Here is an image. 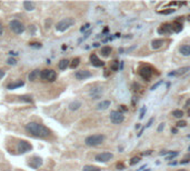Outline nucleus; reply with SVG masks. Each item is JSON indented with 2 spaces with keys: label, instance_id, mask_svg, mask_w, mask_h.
<instances>
[{
  "label": "nucleus",
  "instance_id": "obj_1",
  "mask_svg": "<svg viewBox=\"0 0 190 171\" xmlns=\"http://www.w3.org/2000/svg\"><path fill=\"white\" fill-rule=\"evenodd\" d=\"M26 131L37 138H49L51 136V131L47 127L37 122H29L26 124Z\"/></svg>",
  "mask_w": 190,
  "mask_h": 171
},
{
  "label": "nucleus",
  "instance_id": "obj_2",
  "mask_svg": "<svg viewBox=\"0 0 190 171\" xmlns=\"http://www.w3.org/2000/svg\"><path fill=\"white\" fill-rule=\"evenodd\" d=\"M105 141V136L104 134H91V136H88V137L85 139V144L89 147H97V146H100L102 142Z\"/></svg>",
  "mask_w": 190,
  "mask_h": 171
},
{
  "label": "nucleus",
  "instance_id": "obj_3",
  "mask_svg": "<svg viewBox=\"0 0 190 171\" xmlns=\"http://www.w3.org/2000/svg\"><path fill=\"white\" fill-rule=\"evenodd\" d=\"M75 19L73 18H65V19H61L59 21L58 24H56V29L58 31H66L67 29H69L70 27H72L75 24Z\"/></svg>",
  "mask_w": 190,
  "mask_h": 171
},
{
  "label": "nucleus",
  "instance_id": "obj_4",
  "mask_svg": "<svg viewBox=\"0 0 190 171\" xmlns=\"http://www.w3.org/2000/svg\"><path fill=\"white\" fill-rule=\"evenodd\" d=\"M138 73L139 76L141 77L143 80H147L149 81L150 79H151L152 75H153V69L148 65H145V66H141L138 70Z\"/></svg>",
  "mask_w": 190,
  "mask_h": 171
},
{
  "label": "nucleus",
  "instance_id": "obj_5",
  "mask_svg": "<svg viewBox=\"0 0 190 171\" xmlns=\"http://www.w3.org/2000/svg\"><path fill=\"white\" fill-rule=\"evenodd\" d=\"M40 78H41L42 80H46V81L52 82L57 79V73H56L55 70L46 69V70H42V71L40 72Z\"/></svg>",
  "mask_w": 190,
  "mask_h": 171
},
{
  "label": "nucleus",
  "instance_id": "obj_6",
  "mask_svg": "<svg viewBox=\"0 0 190 171\" xmlns=\"http://www.w3.org/2000/svg\"><path fill=\"white\" fill-rule=\"evenodd\" d=\"M9 27H10V29L12 31H14V34H22L24 31V26L22 24H21L19 20H11L10 22H9Z\"/></svg>",
  "mask_w": 190,
  "mask_h": 171
},
{
  "label": "nucleus",
  "instance_id": "obj_7",
  "mask_svg": "<svg viewBox=\"0 0 190 171\" xmlns=\"http://www.w3.org/2000/svg\"><path fill=\"white\" fill-rule=\"evenodd\" d=\"M110 120L111 122L114 123V124H120V123L124 122V113H121L120 111H117V110H114L110 112Z\"/></svg>",
  "mask_w": 190,
  "mask_h": 171
},
{
  "label": "nucleus",
  "instance_id": "obj_8",
  "mask_svg": "<svg viewBox=\"0 0 190 171\" xmlns=\"http://www.w3.org/2000/svg\"><path fill=\"white\" fill-rule=\"evenodd\" d=\"M17 149L19 153H24V152H29V151L32 150V146H31V144L28 142V141L21 140L18 142Z\"/></svg>",
  "mask_w": 190,
  "mask_h": 171
},
{
  "label": "nucleus",
  "instance_id": "obj_9",
  "mask_svg": "<svg viewBox=\"0 0 190 171\" xmlns=\"http://www.w3.org/2000/svg\"><path fill=\"white\" fill-rule=\"evenodd\" d=\"M112 158H114V154L111 152H101V153H98L95 157V160L98 161V162H108Z\"/></svg>",
  "mask_w": 190,
  "mask_h": 171
},
{
  "label": "nucleus",
  "instance_id": "obj_10",
  "mask_svg": "<svg viewBox=\"0 0 190 171\" xmlns=\"http://www.w3.org/2000/svg\"><path fill=\"white\" fill-rule=\"evenodd\" d=\"M91 72L88 71V70H79V71H77L76 73H75V77H76V79H78V80H85V79H88L91 77Z\"/></svg>",
  "mask_w": 190,
  "mask_h": 171
},
{
  "label": "nucleus",
  "instance_id": "obj_11",
  "mask_svg": "<svg viewBox=\"0 0 190 171\" xmlns=\"http://www.w3.org/2000/svg\"><path fill=\"white\" fill-rule=\"evenodd\" d=\"M90 63L93 66V67H102V66L105 65L104 61H101L100 59L98 58L97 55L96 53H92V55L90 56Z\"/></svg>",
  "mask_w": 190,
  "mask_h": 171
},
{
  "label": "nucleus",
  "instance_id": "obj_12",
  "mask_svg": "<svg viewBox=\"0 0 190 171\" xmlns=\"http://www.w3.org/2000/svg\"><path fill=\"white\" fill-rule=\"evenodd\" d=\"M172 31V26L170 24H161V27L158 29V32L159 34H170Z\"/></svg>",
  "mask_w": 190,
  "mask_h": 171
},
{
  "label": "nucleus",
  "instance_id": "obj_13",
  "mask_svg": "<svg viewBox=\"0 0 190 171\" xmlns=\"http://www.w3.org/2000/svg\"><path fill=\"white\" fill-rule=\"evenodd\" d=\"M29 166H30L32 169H38L39 167L42 166V159L41 158H32L31 161L29 162Z\"/></svg>",
  "mask_w": 190,
  "mask_h": 171
},
{
  "label": "nucleus",
  "instance_id": "obj_14",
  "mask_svg": "<svg viewBox=\"0 0 190 171\" xmlns=\"http://www.w3.org/2000/svg\"><path fill=\"white\" fill-rule=\"evenodd\" d=\"M190 70V67H182V68L180 69H177V70H173L172 72H169V76H173V77H178V76H181L183 73H186L187 71H189Z\"/></svg>",
  "mask_w": 190,
  "mask_h": 171
},
{
  "label": "nucleus",
  "instance_id": "obj_15",
  "mask_svg": "<svg viewBox=\"0 0 190 171\" xmlns=\"http://www.w3.org/2000/svg\"><path fill=\"white\" fill-rule=\"evenodd\" d=\"M165 45V40L163 39H155L151 41V48L152 49H159Z\"/></svg>",
  "mask_w": 190,
  "mask_h": 171
},
{
  "label": "nucleus",
  "instance_id": "obj_16",
  "mask_svg": "<svg viewBox=\"0 0 190 171\" xmlns=\"http://www.w3.org/2000/svg\"><path fill=\"white\" fill-rule=\"evenodd\" d=\"M179 52L185 57L190 56V45H182L179 47Z\"/></svg>",
  "mask_w": 190,
  "mask_h": 171
},
{
  "label": "nucleus",
  "instance_id": "obj_17",
  "mask_svg": "<svg viewBox=\"0 0 190 171\" xmlns=\"http://www.w3.org/2000/svg\"><path fill=\"white\" fill-rule=\"evenodd\" d=\"M111 102L109 100H102L101 102H99L97 105V110H106L110 107Z\"/></svg>",
  "mask_w": 190,
  "mask_h": 171
},
{
  "label": "nucleus",
  "instance_id": "obj_18",
  "mask_svg": "<svg viewBox=\"0 0 190 171\" xmlns=\"http://www.w3.org/2000/svg\"><path fill=\"white\" fill-rule=\"evenodd\" d=\"M111 51H112V48L111 47H109V46H105V47H102L100 50V53L102 57H105V58H108L109 56H110Z\"/></svg>",
  "mask_w": 190,
  "mask_h": 171
},
{
  "label": "nucleus",
  "instance_id": "obj_19",
  "mask_svg": "<svg viewBox=\"0 0 190 171\" xmlns=\"http://www.w3.org/2000/svg\"><path fill=\"white\" fill-rule=\"evenodd\" d=\"M171 26H172V31H175V32H180V31L182 30V24L179 20L173 21L172 24H171Z\"/></svg>",
  "mask_w": 190,
  "mask_h": 171
},
{
  "label": "nucleus",
  "instance_id": "obj_20",
  "mask_svg": "<svg viewBox=\"0 0 190 171\" xmlns=\"http://www.w3.org/2000/svg\"><path fill=\"white\" fill-rule=\"evenodd\" d=\"M24 86V81H18V82H12V83H9L7 86V89L9 90H14V89H17L19 87H22Z\"/></svg>",
  "mask_w": 190,
  "mask_h": 171
},
{
  "label": "nucleus",
  "instance_id": "obj_21",
  "mask_svg": "<svg viewBox=\"0 0 190 171\" xmlns=\"http://www.w3.org/2000/svg\"><path fill=\"white\" fill-rule=\"evenodd\" d=\"M24 7L27 11H32V10H35L36 5H35V2H32V1H24Z\"/></svg>",
  "mask_w": 190,
  "mask_h": 171
},
{
  "label": "nucleus",
  "instance_id": "obj_22",
  "mask_svg": "<svg viewBox=\"0 0 190 171\" xmlns=\"http://www.w3.org/2000/svg\"><path fill=\"white\" fill-rule=\"evenodd\" d=\"M69 60H68V59H62L61 61L59 62V65H58V67H59V69H60V70H66L67 68H68V67H69Z\"/></svg>",
  "mask_w": 190,
  "mask_h": 171
},
{
  "label": "nucleus",
  "instance_id": "obj_23",
  "mask_svg": "<svg viewBox=\"0 0 190 171\" xmlns=\"http://www.w3.org/2000/svg\"><path fill=\"white\" fill-rule=\"evenodd\" d=\"M81 107V102L80 101H78V100H76V101H72V102L69 105V109L71 110V111H76V110H78Z\"/></svg>",
  "mask_w": 190,
  "mask_h": 171
},
{
  "label": "nucleus",
  "instance_id": "obj_24",
  "mask_svg": "<svg viewBox=\"0 0 190 171\" xmlns=\"http://www.w3.org/2000/svg\"><path fill=\"white\" fill-rule=\"evenodd\" d=\"M40 72L41 71L38 70V69H37V70H34V71H31L30 75H29V80H30V81H35L36 79L40 76Z\"/></svg>",
  "mask_w": 190,
  "mask_h": 171
},
{
  "label": "nucleus",
  "instance_id": "obj_25",
  "mask_svg": "<svg viewBox=\"0 0 190 171\" xmlns=\"http://www.w3.org/2000/svg\"><path fill=\"white\" fill-rule=\"evenodd\" d=\"M82 171H101L100 168L96 167V166H91V164H87L82 169Z\"/></svg>",
  "mask_w": 190,
  "mask_h": 171
},
{
  "label": "nucleus",
  "instance_id": "obj_26",
  "mask_svg": "<svg viewBox=\"0 0 190 171\" xmlns=\"http://www.w3.org/2000/svg\"><path fill=\"white\" fill-rule=\"evenodd\" d=\"M79 63H80V59L79 58H75L72 61L70 62V68H72V69L77 68V67L79 66Z\"/></svg>",
  "mask_w": 190,
  "mask_h": 171
},
{
  "label": "nucleus",
  "instance_id": "obj_27",
  "mask_svg": "<svg viewBox=\"0 0 190 171\" xmlns=\"http://www.w3.org/2000/svg\"><path fill=\"white\" fill-rule=\"evenodd\" d=\"M110 69L112 70V71H117L118 69H119V62H118L117 60H114V61L111 62Z\"/></svg>",
  "mask_w": 190,
  "mask_h": 171
},
{
  "label": "nucleus",
  "instance_id": "obj_28",
  "mask_svg": "<svg viewBox=\"0 0 190 171\" xmlns=\"http://www.w3.org/2000/svg\"><path fill=\"white\" fill-rule=\"evenodd\" d=\"M172 116L175 117V118H182L183 117V112L181 111V110H173L172 111Z\"/></svg>",
  "mask_w": 190,
  "mask_h": 171
},
{
  "label": "nucleus",
  "instance_id": "obj_29",
  "mask_svg": "<svg viewBox=\"0 0 190 171\" xmlns=\"http://www.w3.org/2000/svg\"><path fill=\"white\" fill-rule=\"evenodd\" d=\"M19 98H20V100H24V101H26V102H32V101H34L30 96H21V97H19Z\"/></svg>",
  "mask_w": 190,
  "mask_h": 171
},
{
  "label": "nucleus",
  "instance_id": "obj_30",
  "mask_svg": "<svg viewBox=\"0 0 190 171\" xmlns=\"http://www.w3.org/2000/svg\"><path fill=\"white\" fill-rule=\"evenodd\" d=\"M186 126H187V122L185 120H181V121H178V122H177V127H178V128H183V127H186Z\"/></svg>",
  "mask_w": 190,
  "mask_h": 171
},
{
  "label": "nucleus",
  "instance_id": "obj_31",
  "mask_svg": "<svg viewBox=\"0 0 190 171\" xmlns=\"http://www.w3.org/2000/svg\"><path fill=\"white\" fill-rule=\"evenodd\" d=\"M7 63H8V65H10V66H14V65H16V63H17V60H16L14 58H8Z\"/></svg>",
  "mask_w": 190,
  "mask_h": 171
},
{
  "label": "nucleus",
  "instance_id": "obj_32",
  "mask_svg": "<svg viewBox=\"0 0 190 171\" xmlns=\"http://www.w3.org/2000/svg\"><path fill=\"white\" fill-rule=\"evenodd\" d=\"M172 12H175V9H168V10H163V11H160V14H163V15H170V14H172Z\"/></svg>",
  "mask_w": 190,
  "mask_h": 171
},
{
  "label": "nucleus",
  "instance_id": "obj_33",
  "mask_svg": "<svg viewBox=\"0 0 190 171\" xmlns=\"http://www.w3.org/2000/svg\"><path fill=\"white\" fill-rule=\"evenodd\" d=\"M139 161H140V158L139 157H134L131 159V161H130V164H136V163H138Z\"/></svg>",
  "mask_w": 190,
  "mask_h": 171
},
{
  "label": "nucleus",
  "instance_id": "obj_34",
  "mask_svg": "<svg viewBox=\"0 0 190 171\" xmlns=\"http://www.w3.org/2000/svg\"><path fill=\"white\" fill-rule=\"evenodd\" d=\"M176 156H178V152H169V157H167V160H170L171 158H175Z\"/></svg>",
  "mask_w": 190,
  "mask_h": 171
},
{
  "label": "nucleus",
  "instance_id": "obj_35",
  "mask_svg": "<svg viewBox=\"0 0 190 171\" xmlns=\"http://www.w3.org/2000/svg\"><path fill=\"white\" fill-rule=\"evenodd\" d=\"M119 110H120V112H126V111H128V108L126 106H124V105H121V106H119Z\"/></svg>",
  "mask_w": 190,
  "mask_h": 171
},
{
  "label": "nucleus",
  "instance_id": "obj_36",
  "mask_svg": "<svg viewBox=\"0 0 190 171\" xmlns=\"http://www.w3.org/2000/svg\"><path fill=\"white\" fill-rule=\"evenodd\" d=\"M163 128H165V123L161 122V123L159 124V127H158V129H157V131H158V132H161V131L163 130Z\"/></svg>",
  "mask_w": 190,
  "mask_h": 171
},
{
  "label": "nucleus",
  "instance_id": "obj_37",
  "mask_svg": "<svg viewBox=\"0 0 190 171\" xmlns=\"http://www.w3.org/2000/svg\"><path fill=\"white\" fill-rule=\"evenodd\" d=\"M145 112H146V107H143V108L141 109V111H140V116H139L140 119H142V118L145 117Z\"/></svg>",
  "mask_w": 190,
  "mask_h": 171
},
{
  "label": "nucleus",
  "instance_id": "obj_38",
  "mask_svg": "<svg viewBox=\"0 0 190 171\" xmlns=\"http://www.w3.org/2000/svg\"><path fill=\"white\" fill-rule=\"evenodd\" d=\"M161 83H163V81H158V82H157V83H156V85L152 86V87H151V90L157 89V88H158V87H159V86L161 85Z\"/></svg>",
  "mask_w": 190,
  "mask_h": 171
},
{
  "label": "nucleus",
  "instance_id": "obj_39",
  "mask_svg": "<svg viewBox=\"0 0 190 171\" xmlns=\"http://www.w3.org/2000/svg\"><path fill=\"white\" fill-rule=\"evenodd\" d=\"M89 27H90V24H86L85 26H82V28L80 29V31H81V32H83V31H86Z\"/></svg>",
  "mask_w": 190,
  "mask_h": 171
},
{
  "label": "nucleus",
  "instance_id": "obj_40",
  "mask_svg": "<svg viewBox=\"0 0 190 171\" xmlns=\"http://www.w3.org/2000/svg\"><path fill=\"white\" fill-rule=\"evenodd\" d=\"M153 121H155V118H151V119L149 120L148 121V123H147V128H148V127H150L152 124V122H153Z\"/></svg>",
  "mask_w": 190,
  "mask_h": 171
},
{
  "label": "nucleus",
  "instance_id": "obj_41",
  "mask_svg": "<svg viewBox=\"0 0 190 171\" xmlns=\"http://www.w3.org/2000/svg\"><path fill=\"white\" fill-rule=\"evenodd\" d=\"M117 168L119 169V170H124V166L122 163H118L117 164Z\"/></svg>",
  "mask_w": 190,
  "mask_h": 171
},
{
  "label": "nucleus",
  "instance_id": "obj_42",
  "mask_svg": "<svg viewBox=\"0 0 190 171\" xmlns=\"http://www.w3.org/2000/svg\"><path fill=\"white\" fill-rule=\"evenodd\" d=\"M5 77V71L4 70H0V79H2Z\"/></svg>",
  "mask_w": 190,
  "mask_h": 171
},
{
  "label": "nucleus",
  "instance_id": "obj_43",
  "mask_svg": "<svg viewBox=\"0 0 190 171\" xmlns=\"http://www.w3.org/2000/svg\"><path fill=\"white\" fill-rule=\"evenodd\" d=\"M4 34V27H2V24H0V36Z\"/></svg>",
  "mask_w": 190,
  "mask_h": 171
},
{
  "label": "nucleus",
  "instance_id": "obj_44",
  "mask_svg": "<svg viewBox=\"0 0 190 171\" xmlns=\"http://www.w3.org/2000/svg\"><path fill=\"white\" fill-rule=\"evenodd\" d=\"M190 160H188V159H185V160H182L181 161V163H188V162H189Z\"/></svg>",
  "mask_w": 190,
  "mask_h": 171
},
{
  "label": "nucleus",
  "instance_id": "obj_45",
  "mask_svg": "<svg viewBox=\"0 0 190 171\" xmlns=\"http://www.w3.org/2000/svg\"><path fill=\"white\" fill-rule=\"evenodd\" d=\"M171 132H172V134H177V128H172V129H171Z\"/></svg>",
  "mask_w": 190,
  "mask_h": 171
},
{
  "label": "nucleus",
  "instance_id": "obj_46",
  "mask_svg": "<svg viewBox=\"0 0 190 171\" xmlns=\"http://www.w3.org/2000/svg\"><path fill=\"white\" fill-rule=\"evenodd\" d=\"M9 55H11V56H17L18 53H16V52H14V51H10V52H9Z\"/></svg>",
  "mask_w": 190,
  "mask_h": 171
},
{
  "label": "nucleus",
  "instance_id": "obj_47",
  "mask_svg": "<svg viewBox=\"0 0 190 171\" xmlns=\"http://www.w3.org/2000/svg\"><path fill=\"white\" fill-rule=\"evenodd\" d=\"M93 47H99V44L96 42V44H93Z\"/></svg>",
  "mask_w": 190,
  "mask_h": 171
},
{
  "label": "nucleus",
  "instance_id": "obj_48",
  "mask_svg": "<svg viewBox=\"0 0 190 171\" xmlns=\"http://www.w3.org/2000/svg\"><path fill=\"white\" fill-rule=\"evenodd\" d=\"M177 171H187V170H185V169H179V170H177Z\"/></svg>",
  "mask_w": 190,
  "mask_h": 171
},
{
  "label": "nucleus",
  "instance_id": "obj_49",
  "mask_svg": "<svg viewBox=\"0 0 190 171\" xmlns=\"http://www.w3.org/2000/svg\"><path fill=\"white\" fill-rule=\"evenodd\" d=\"M188 116L190 117V109H188Z\"/></svg>",
  "mask_w": 190,
  "mask_h": 171
},
{
  "label": "nucleus",
  "instance_id": "obj_50",
  "mask_svg": "<svg viewBox=\"0 0 190 171\" xmlns=\"http://www.w3.org/2000/svg\"><path fill=\"white\" fill-rule=\"evenodd\" d=\"M189 151H190V147H189Z\"/></svg>",
  "mask_w": 190,
  "mask_h": 171
},
{
  "label": "nucleus",
  "instance_id": "obj_51",
  "mask_svg": "<svg viewBox=\"0 0 190 171\" xmlns=\"http://www.w3.org/2000/svg\"><path fill=\"white\" fill-rule=\"evenodd\" d=\"M6 171H9V170H6Z\"/></svg>",
  "mask_w": 190,
  "mask_h": 171
}]
</instances>
